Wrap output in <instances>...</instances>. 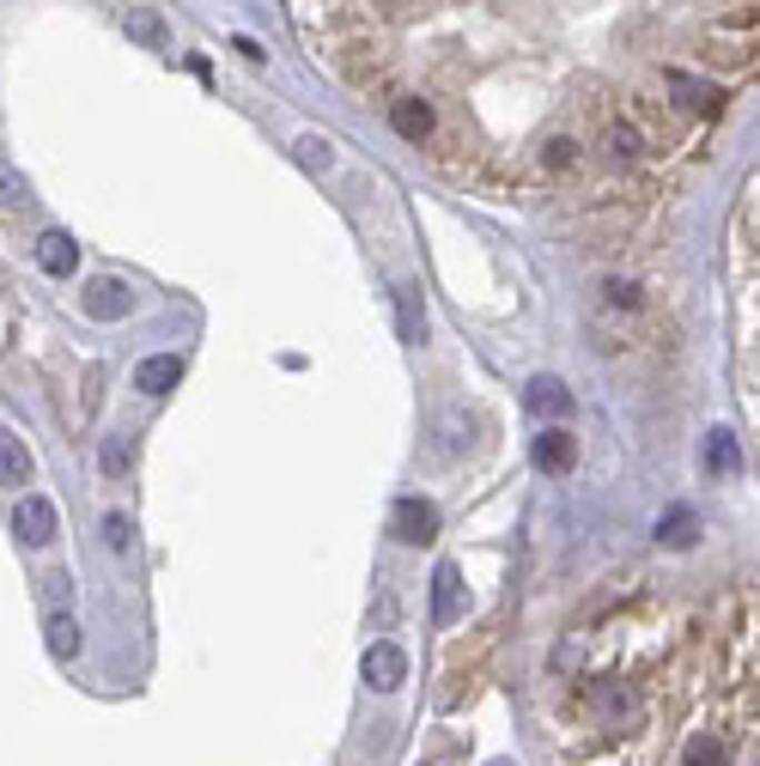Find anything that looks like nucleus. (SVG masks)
<instances>
[{
    "label": "nucleus",
    "mask_w": 760,
    "mask_h": 766,
    "mask_svg": "<svg viewBox=\"0 0 760 766\" xmlns=\"http://www.w3.org/2000/svg\"><path fill=\"white\" fill-rule=\"evenodd\" d=\"M128 310H134V292H128L122 280H92V287H86V317H98V322H122Z\"/></svg>",
    "instance_id": "7"
},
{
    "label": "nucleus",
    "mask_w": 760,
    "mask_h": 766,
    "mask_svg": "<svg viewBox=\"0 0 760 766\" xmlns=\"http://www.w3.org/2000/svg\"><path fill=\"white\" fill-rule=\"evenodd\" d=\"M304 159H311V165H329V140H304Z\"/></svg>",
    "instance_id": "22"
},
{
    "label": "nucleus",
    "mask_w": 760,
    "mask_h": 766,
    "mask_svg": "<svg viewBox=\"0 0 760 766\" xmlns=\"http://www.w3.org/2000/svg\"><path fill=\"white\" fill-rule=\"evenodd\" d=\"M530 408H536V414H560V408H566V389L553 384V378H536V384H530Z\"/></svg>",
    "instance_id": "16"
},
{
    "label": "nucleus",
    "mask_w": 760,
    "mask_h": 766,
    "mask_svg": "<svg viewBox=\"0 0 760 766\" xmlns=\"http://www.w3.org/2000/svg\"><path fill=\"white\" fill-rule=\"evenodd\" d=\"M390 536L396 541H432L438 536V511L427 499H402V505H396V517H390Z\"/></svg>",
    "instance_id": "8"
},
{
    "label": "nucleus",
    "mask_w": 760,
    "mask_h": 766,
    "mask_svg": "<svg viewBox=\"0 0 760 766\" xmlns=\"http://www.w3.org/2000/svg\"><path fill=\"white\" fill-rule=\"evenodd\" d=\"M432 445H438V457H457L469 445V408L462 401H438L432 408Z\"/></svg>",
    "instance_id": "6"
},
{
    "label": "nucleus",
    "mask_w": 760,
    "mask_h": 766,
    "mask_svg": "<svg viewBox=\"0 0 760 766\" xmlns=\"http://www.w3.org/2000/svg\"><path fill=\"white\" fill-rule=\"evenodd\" d=\"M177 384H183V359H177V354L140 359V371H134V389H140V396H164V389H177Z\"/></svg>",
    "instance_id": "10"
},
{
    "label": "nucleus",
    "mask_w": 760,
    "mask_h": 766,
    "mask_svg": "<svg viewBox=\"0 0 760 766\" xmlns=\"http://www.w3.org/2000/svg\"><path fill=\"white\" fill-rule=\"evenodd\" d=\"M457 615H462V578L457 566H438V627H450Z\"/></svg>",
    "instance_id": "14"
},
{
    "label": "nucleus",
    "mask_w": 760,
    "mask_h": 766,
    "mask_svg": "<svg viewBox=\"0 0 760 766\" xmlns=\"http://www.w3.org/2000/svg\"><path fill=\"white\" fill-rule=\"evenodd\" d=\"M402 335H408V341L420 335V292L414 287H402Z\"/></svg>",
    "instance_id": "20"
},
{
    "label": "nucleus",
    "mask_w": 760,
    "mask_h": 766,
    "mask_svg": "<svg viewBox=\"0 0 760 766\" xmlns=\"http://www.w3.org/2000/svg\"><path fill=\"white\" fill-rule=\"evenodd\" d=\"M359 675H366V687H378V694H390V687H402V675H408V657L396 651L390 639H378L366 651V664H359Z\"/></svg>",
    "instance_id": "5"
},
{
    "label": "nucleus",
    "mask_w": 760,
    "mask_h": 766,
    "mask_svg": "<svg viewBox=\"0 0 760 766\" xmlns=\"http://www.w3.org/2000/svg\"><path fill=\"white\" fill-rule=\"evenodd\" d=\"M128 37H140V43H152V49H164V24H159V12H147V7H134V12H128Z\"/></svg>",
    "instance_id": "15"
},
{
    "label": "nucleus",
    "mask_w": 760,
    "mask_h": 766,
    "mask_svg": "<svg viewBox=\"0 0 760 766\" xmlns=\"http://www.w3.org/2000/svg\"><path fill=\"white\" fill-rule=\"evenodd\" d=\"M0 487H31V450L7 426H0Z\"/></svg>",
    "instance_id": "12"
},
{
    "label": "nucleus",
    "mask_w": 760,
    "mask_h": 766,
    "mask_svg": "<svg viewBox=\"0 0 760 766\" xmlns=\"http://www.w3.org/2000/svg\"><path fill=\"white\" fill-rule=\"evenodd\" d=\"M12 529H19V541H31V548H49V541H56V505H49L43 493L19 499V511H12Z\"/></svg>",
    "instance_id": "4"
},
{
    "label": "nucleus",
    "mask_w": 760,
    "mask_h": 766,
    "mask_svg": "<svg viewBox=\"0 0 760 766\" xmlns=\"http://www.w3.org/2000/svg\"><path fill=\"white\" fill-rule=\"evenodd\" d=\"M572 462H578V445H572V432H542L536 438V469L542 475H572Z\"/></svg>",
    "instance_id": "11"
},
{
    "label": "nucleus",
    "mask_w": 760,
    "mask_h": 766,
    "mask_svg": "<svg viewBox=\"0 0 760 766\" xmlns=\"http://www.w3.org/2000/svg\"><path fill=\"white\" fill-rule=\"evenodd\" d=\"M730 329H737V389L760 438V165L749 171L730 219Z\"/></svg>",
    "instance_id": "3"
},
{
    "label": "nucleus",
    "mask_w": 760,
    "mask_h": 766,
    "mask_svg": "<svg viewBox=\"0 0 760 766\" xmlns=\"http://www.w3.org/2000/svg\"><path fill=\"white\" fill-rule=\"evenodd\" d=\"M98 462H104V475H128V462H134V445H128V438H104Z\"/></svg>",
    "instance_id": "17"
},
{
    "label": "nucleus",
    "mask_w": 760,
    "mask_h": 766,
    "mask_svg": "<svg viewBox=\"0 0 760 766\" xmlns=\"http://www.w3.org/2000/svg\"><path fill=\"white\" fill-rule=\"evenodd\" d=\"M43 639H49V651H56V657H73V651H80V620L56 608V615L43 620Z\"/></svg>",
    "instance_id": "13"
},
{
    "label": "nucleus",
    "mask_w": 760,
    "mask_h": 766,
    "mask_svg": "<svg viewBox=\"0 0 760 766\" xmlns=\"http://www.w3.org/2000/svg\"><path fill=\"white\" fill-rule=\"evenodd\" d=\"M37 268L56 275V280H68L73 268H80V250H73L68 231H43V238H37Z\"/></svg>",
    "instance_id": "9"
},
{
    "label": "nucleus",
    "mask_w": 760,
    "mask_h": 766,
    "mask_svg": "<svg viewBox=\"0 0 760 766\" xmlns=\"http://www.w3.org/2000/svg\"><path fill=\"white\" fill-rule=\"evenodd\" d=\"M390 128L487 189L651 201L760 86V0H329Z\"/></svg>",
    "instance_id": "1"
},
{
    "label": "nucleus",
    "mask_w": 760,
    "mask_h": 766,
    "mask_svg": "<svg viewBox=\"0 0 760 766\" xmlns=\"http://www.w3.org/2000/svg\"><path fill=\"white\" fill-rule=\"evenodd\" d=\"M0 201H7V207H24V201H31V189H24V177L12 171V165H0Z\"/></svg>",
    "instance_id": "19"
},
{
    "label": "nucleus",
    "mask_w": 760,
    "mask_h": 766,
    "mask_svg": "<svg viewBox=\"0 0 760 766\" xmlns=\"http://www.w3.org/2000/svg\"><path fill=\"white\" fill-rule=\"evenodd\" d=\"M560 766H760V584L633 573L548 657Z\"/></svg>",
    "instance_id": "2"
},
{
    "label": "nucleus",
    "mask_w": 760,
    "mask_h": 766,
    "mask_svg": "<svg viewBox=\"0 0 760 766\" xmlns=\"http://www.w3.org/2000/svg\"><path fill=\"white\" fill-rule=\"evenodd\" d=\"M104 536H110V548H128V541H134V529H128V517H104Z\"/></svg>",
    "instance_id": "21"
},
{
    "label": "nucleus",
    "mask_w": 760,
    "mask_h": 766,
    "mask_svg": "<svg viewBox=\"0 0 760 766\" xmlns=\"http://www.w3.org/2000/svg\"><path fill=\"white\" fill-rule=\"evenodd\" d=\"M657 536H663V541H676V548H688V541L700 536V529H693V517H688V511H669V517H663V529H657Z\"/></svg>",
    "instance_id": "18"
}]
</instances>
